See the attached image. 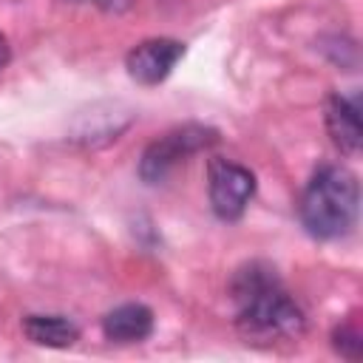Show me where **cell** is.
<instances>
[{"mask_svg": "<svg viewBox=\"0 0 363 363\" xmlns=\"http://www.w3.org/2000/svg\"><path fill=\"white\" fill-rule=\"evenodd\" d=\"M233 301L238 329L252 343H275L303 329V312L267 264H247L235 272Z\"/></svg>", "mask_w": 363, "mask_h": 363, "instance_id": "obj_1", "label": "cell"}, {"mask_svg": "<svg viewBox=\"0 0 363 363\" xmlns=\"http://www.w3.org/2000/svg\"><path fill=\"white\" fill-rule=\"evenodd\" d=\"M301 224L315 238H337L357 218V179L340 164H323L301 196Z\"/></svg>", "mask_w": 363, "mask_h": 363, "instance_id": "obj_2", "label": "cell"}, {"mask_svg": "<svg viewBox=\"0 0 363 363\" xmlns=\"http://www.w3.org/2000/svg\"><path fill=\"white\" fill-rule=\"evenodd\" d=\"M216 142V130L213 128H204V125H182V128H173L167 130L164 136L153 139L145 153H142V162H139V176L147 182V184H159L170 176V170L176 164H182L187 156L210 147Z\"/></svg>", "mask_w": 363, "mask_h": 363, "instance_id": "obj_3", "label": "cell"}, {"mask_svg": "<svg viewBox=\"0 0 363 363\" xmlns=\"http://www.w3.org/2000/svg\"><path fill=\"white\" fill-rule=\"evenodd\" d=\"M207 190L213 213L224 221H233L247 210L255 193V176L244 164H235L230 159H210Z\"/></svg>", "mask_w": 363, "mask_h": 363, "instance_id": "obj_4", "label": "cell"}, {"mask_svg": "<svg viewBox=\"0 0 363 363\" xmlns=\"http://www.w3.org/2000/svg\"><path fill=\"white\" fill-rule=\"evenodd\" d=\"M184 57V45L179 40L170 37H150L136 43L128 57H125V68L130 74V79H136L139 85H159L162 79L170 77V71L176 68V62Z\"/></svg>", "mask_w": 363, "mask_h": 363, "instance_id": "obj_5", "label": "cell"}, {"mask_svg": "<svg viewBox=\"0 0 363 363\" xmlns=\"http://www.w3.org/2000/svg\"><path fill=\"white\" fill-rule=\"evenodd\" d=\"M326 128H329V136L332 142L354 156L360 150V139H363V128H360V99L357 96H343V94H335L329 102H326Z\"/></svg>", "mask_w": 363, "mask_h": 363, "instance_id": "obj_6", "label": "cell"}, {"mask_svg": "<svg viewBox=\"0 0 363 363\" xmlns=\"http://www.w3.org/2000/svg\"><path fill=\"white\" fill-rule=\"evenodd\" d=\"M102 332L113 343H139L153 332V312L145 303H122L102 318Z\"/></svg>", "mask_w": 363, "mask_h": 363, "instance_id": "obj_7", "label": "cell"}, {"mask_svg": "<svg viewBox=\"0 0 363 363\" xmlns=\"http://www.w3.org/2000/svg\"><path fill=\"white\" fill-rule=\"evenodd\" d=\"M23 332L31 343L51 346V349H65L79 340L77 323L62 315H28L23 320Z\"/></svg>", "mask_w": 363, "mask_h": 363, "instance_id": "obj_8", "label": "cell"}, {"mask_svg": "<svg viewBox=\"0 0 363 363\" xmlns=\"http://www.w3.org/2000/svg\"><path fill=\"white\" fill-rule=\"evenodd\" d=\"M332 340H335V349L343 354V357H360V335H357V329H352V326H337L335 329V335H332Z\"/></svg>", "mask_w": 363, "mask_h": 363, "instance_id": "obj_9", "label": "cell"}, {"mask_svg": "<svg viewBox=\"0 0 363 363\" xmlns=\"http://www.w3.org/2000/svg\"><path fill=\"white\" fill-rule=\"evenodd\" d=\"M71 3H91L102 11H108V14H122L133 6V0H71Z\"/></svg>", "mask_w": 363, "mask_h": 363, "instance_id": "obj_10", "label": "cell"}, {"mask_svg": "<svg viewBox=\"0 0 363 363\" xmlns=\"http://www.w3.org/2000/svg\"><path fill=\"white\" fill-rule=\"evenodd\" d=\"M9 60H11V48H9V40H6V34L0 31V71L9 65Z\"/></svg>", "mask_w": 363, "mask_h": 363, "instance_id": "obj_11", "label": "cell"}]
</instances>
